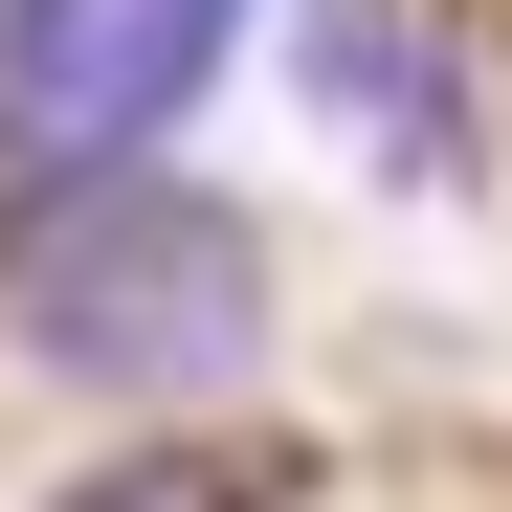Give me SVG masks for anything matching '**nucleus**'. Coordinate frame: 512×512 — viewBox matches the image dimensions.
Wrapping results in <instances>:
<instances>
[{
  "label": "nucleus",
  "mask_w": 512,
  "mask_h": 512,
  "mask_svg": "<svg viewBox=\"0 0 512 512\" xmlns=\"http://www.w3.org/2000/svg\"><path fill=\"white\" fill-rule=\"evenodd\" d=\"M67 512H245V468H112V490H67Z\"/></svg>",
  "instance_id": "7ed1b4c3"
},
{
  "label": "nucleus",
  "mask_w": 512,
  "mask_h": 512,
  "mask_svg": "<svg viewBox=\"0 0 512 512\" xmlns=\"http://www.w3.org/2000/svg\"><path fill=\"white\" fill-rule=\"evenodd\" d=\"M0 312H23V357L90 379V401H201V379H245V334H268V245H245L201 179L90 156V179L0 245Z\"/></svg>",
  "instance_id": "f257e3e1"
},
{
  "label": "nucleus",
  "mask_w": 512,
  "mask_h": 512,
  "mask_svg": "<svg viewBox=\"0 0 512 512\" xmlns=\"http://www.w3.org/2000/svg\"><path fill=\"white\" fill-rule=\"evenodd\" d=\"M245 0H0V134L23 156H134L223 90Z\"/></svg>",
  "instance_id": "f03ea898"
}]
</instances>
